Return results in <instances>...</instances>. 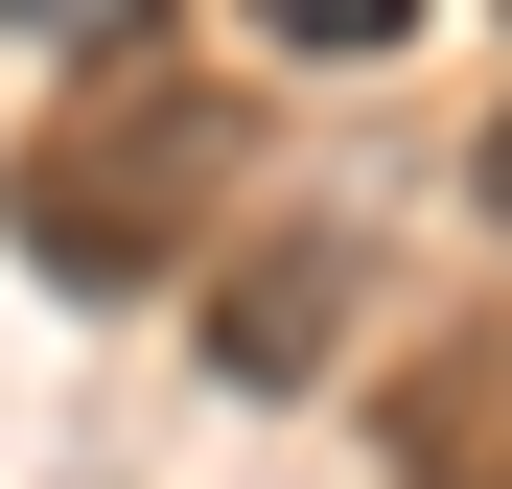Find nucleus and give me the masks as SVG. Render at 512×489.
I'll return each instance as SVG.
<instances>
[{"mask_svg": "<svg viewBox=\"0 0 512 489\" xmlns=\"http://www.w3.org/2000/svg\"><path fill=\"white\" fill-rule=\"evenodd\" d=\"M256 47H303V70H350V47H419V0H256Z\"/></svg>", "mask_w": 512, "mask_h": 489, "instance_id": "4", "label": "nucleus"}, {"mask_svg": "<svg viewBox=\"0 0 512 489\" xmlns=\"http://www.w3.org/2000/svg\"><path fill=\"white\" fill-rule=\"evenodd\" d=\"M396 489H512V350H489V326L443 373H396Z\"/></svg>", "mask_w": 512, "mask_h": 489, "instance_id": "3", "label": "nucleus"}, {"mask_svg": "<svg viewBox=\"0 0 512 489\" xmlns=\"http://www.w3.org/2000/svg\"><path fill=\"white\" fill-rule=\"evenodd\" d=\"M466 187H489V233H512V117H489V163H466Z\"/></svg>", "mask_w": 512, "mask_h": 489, "instance_id": "5", "label": "nucleus"}, {"mask_svg": "<svg viewBox=\"0 0 512 489\" xmlns=\"http://www.w3.org/2000/svg\"><path fill=\"white\" fill-rule=\"evenodd\" d=\"M350 280H373L350 233H256V257L210 280V373H233V396H303L326 350H350Z\"/></svg>", "mask_w": 512, "mask_h": 489, "instance_id": "2", "label": "nucleus"}, {"mask_svg": "<svg viewBox=\"0 0 512 489\" xmlns=\"http://www.w3.org/2000/svg\"><path fill=\"white\" fill-rule=\"evenodd\" d=\"M0 24H117V0H0Z\"/></svg>", "mask_w": 512, "mask_h": 489, "instance_id": "6", "label": "nucleus"}, {"mask_svg": "<svg viewBox=\"0 0 512 489\" xmlns=\"http://www.w3.org/2000/svg\"><path fill=\"white\" fill-rule=\"evenodd\" d=\"M233 140H256V117L210 94V70H94V94H47L24 187H0L24 280H47V303H140V280H187L210 210H233Z\"/></svg>", "mask_w": 512, "mask_h": 489, "instance_id": "1", "label": "nucleus"}]
</instances>
